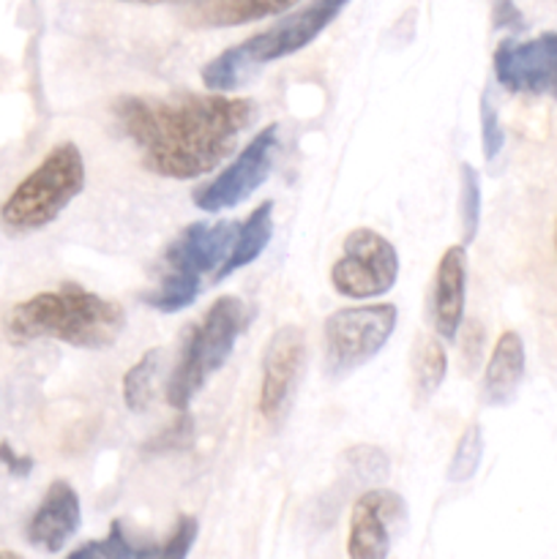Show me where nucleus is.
Segmentation results:
<instances>
[{
  "instance_id": "obj_16",
  "label": "nucleus",
  "mask_w": 557,
  "mask_h": 559,
  "mask_svg": "<svg viewBox=\"0 0 557 559\" xmlns=\"http://www.w3.org/2000/svg\"><path fill=\"white\" fill-rule=\"evenodd\" d=\"M300 0H191L189 25L194 27H238L289 11Z\"/></svg>"
},
{
  "instance_id": "obj_28",
  "label": "nucleus",
  "mask_w": 557,
  "mask_h": 559,
  "mask_svg": "<svg viewBox=\"0 0 557 559\" xmlns=\"http://www.w3.org/2000/svg\"><path fill=\"white\" fill-rule=\"evenodd\" d=\"M123 3H140V5H164V3H191V0H123Z\"/></svg>"
},
{
  "instance_id": "obj_22",
  "label": "nucleus",
  "mask_w": 557,
  "mask_h": 559,
  "mask_svg": "<svg viewBox=\"0 0 557 559\" xmlns=\"http://www.w3.org/2000/svg\"><path fill=\"white\" fill-rule=\"evenodd\" d=\"M459 211H462L464 246L473 243L481 227V180L475 167L462 164V191H459Z\"/></svg>"
},
{
  "instance_id": "obj_27",
  "label": "nucleus",
  "mask_w": 557,
  "mask_h": 559,
  "mask_svg": "<svg viewBox=\"0 0 557 559\" xmlns=\"http://www.w3.org/2000/svg\"><path fill=\"white\" fill-rule=\"evenodd\" d=\"M0 464H5V467H9V473L16 475V478H27L33 469V459L16 453L9 442H0Z\"/></svg>"
},
{
  "instance_id": "obj_21",
  "label": "nucleus",
  "mask_w": 557,
  "mask_h": 559,
  "mask_svg": "<svg viewBox=\"0 0 557 559\" xmlns=\"http://www.w3.org/2000/svg\"><path fill=\"white\" fill-rule=\"evenodd\" d=\"M481 459H484V431L475 424L464 429L457 448H453V456L448 462V480L451 484H467L478 473Z\"/></svg>"
},
{
  "instance_id": "obj_15",
  "label": "nucleus",
  "mask_w": 557,
  "mask_h": 559,
  "mask_svg": "<svg viewBox=\"0 0 557 559\" xmlns=\"http://www.w3.org/2000/svg\"><path fill=\"white\" fill-rule=\"evenodd\" d=\"M524 380V342L517 331L497 338L484 371V402L489 407H508Z\"/></svg>"
},
{
  "instance_id": "obj_7",
  "label": "nucleus",
  "mask_w": 557,
  "mask_h": 559,
  "mask_svg": "<svg viewBox=\"0 0 557 559\" xmlns=\"http://www.w3.org/2000/svg\"><path fill=\"white\" fill-rule=\"evenodd\" d=\"M396 322L399 309L393 304L347 306L333 311L322 328L328 380L339 382L371 364L393 336Z\"/></svg>"
},
{
  "instance_id": "obj_1",
  "label": "nucleus",
  "mask_w": 557,
  "mask_h": 559,
  "mask_svg": "<svg viewBox=\"0 0 557 559\" xmlns=\"http://www.w3.org/2000/svg\"><path fill=\"white\" fill-rule=\"evenodd\" d=\"M134 142L142 167L169 180H194L216 169L251 126L257 104L224 93L123 96L112 107Z\"/></svg>"
},
{
  "instance_id": "obj_24",
  "label": "nucleus",
  "mask_w": 557,
  "mask_h": 559,
  "mask_svg": "<svg viewBox=\"0 0 557 559\" xmlns=\"http://www.w3.org/2000/svg\"><path fill=\"white\" fill-rule=\"evenodd\" d=\"M481 140H484L486 162H495L500 156L502 145H506V131H502L500 115H497V107L491 104L489 91L481 98Z\"/></svg>"
},
{
  "instance_id": "obj_9",
  "label": "nucleus",
  "mask_w": 557,
  "mask_h": 559,
  "mask_svg": "<svg viewBox=\"0 0 557 559\" xmlns=\"http://www.w3.org/2000/svg\"><path fill=\"white\" fill-rule=\"evenodd\" d=\"M278 153V126L271 123L265 129L257 131L244 145V151L235 156V162L227 169L216 175L213 180L202 183L194 189V205L205 213L227 211V207L240 205L249 200L257 189L268 180L271 175L273 162Z\"/></svg>"
},
{
  "instance_id": "obj_14",
  "label": "nucleus",
  "mask_w": 557,
  "mask_h": 559,
  "mask_svg": "<svg viewBox=\"0 0 557 559\" xmlns=\"http://www.w3.org/2000/svg\"><path fill=\"white\" fill-rule=\"evenodd\" d=\"M467 300V249L448 246L431 284V322L442 342H457Z\"/></svg>"
},
{
  "instance_id": "obj_6",
  "label": "nucleus",
  "mask_w": 557,
  "mask_h": 559,
  "mask_svg": "<svg viewBox=\"0 0 557 559\" xmlns=\"http://www.w3.org/2000/svg\"><path fill=\"white\" fill-rule=\"evenodd\" d=\"M246 322H249V311L244 300L235 295H222L213 300L211 309L202 314L197 325L189 328L180 344L178 364L167 380L169 407L183 413L194 402L205 382L229 360Z\"/></svg>"
},
{
  "instance_id": "obj_12",
  "label": "nucleus",
  "mask_w": 557,
  "mask_h": 559,
  "mask_svg": "<svg viewBox=\"0 0 557 559\" xmlns=\"http://www.w3.org/2000/svg\"><path fill=\"white\" fill-rule=\"evenodd\" d=\"M407 524V502L391 489H366L349 511L347 557L382 559Z\"/></svg>"
},
{
  "instance_id": "obj_8",
  "label": "nucleus",
  "mask_w": 557,
  "mask_h": 559,
  "mask_svg": "<svg viewBox=\"0 0 557 559\" xmlns=\"http://www.w3.org/2000/svg\"><path fill=\"white\" fill-rule=\"evenodd\" d=\"M399 278L396 246L377 229L358 227L344 238L342 254L331 267V284L342 298H380Z\"/></svg>"
},
{
  "instance_id": "obj_11",
  "label": "nucleus",
  "mask_w": 557,
  "mask_h": 559,
  "mask_svg": "<svg viewBox=\"0 0 557 559\" xmlns=\"http://www.w3.org/2000/svg\"><path fill=\"white\" fill-rule=\"evenodd\" d=\"M306 364V336L298 325H282L273 331L262 355L260 399L257 407L268 424H282L298 393L300 371Z\"/></svg>"
},
{
  "instance_id": "obj_23",
  "label": "nucleus",
  "mask_w": 557,
  "mask_h": 559,
  "mask_svg": "<svg viewBox=\"0 0 557 559\" xmlns=\"http://www.w3.org/2000/svg\"><path fill=\"white\" fill-rule=\"evenodd\" d=\"M344 464L349 467V473L355 475V480L360 484H377L388 475L391 464H388L386 453L380 448H371V445H358V448H349L344 453Z\"/></svg>"
},
{
  "instance_id": "obj_29",
  "label": "nucleus",
  "mask_w": 557,
  "mask_h": 559,
  "mask_svg": "<svg viewBox=\"0 0 557 559\" xmlns=\"http://www.w3.org/2000/svg\"><path fill=\"white\" fill-rule=\"evenodd\" d=\"M555 243H557V227H555Z\"/></svg>"
},
{
  "instance_id": "obj_13",
  "label": "nucleus",
  "mask_w": 557,
  "mask_h": 559,
  "mask_svg": "<svg viewBox=\"0 0 557 559\" xmlns=\"http://www.w3.org/2000/svg\"><path fill=\"white\" fill-rule=\"evenodd\" d=\"M82 506L80 495L69 480H52L44 491V500L33 511L31 522L25 527V538L33 549H42L47 555H58L66 549L71 538L80 533Z\"/></svg>"
},
{
  "instance_id": "obj_5",
  "label": "nucleus",
  "mask_w": 557,
  "mask_h": 559,
  "mask_svg": "<svg viewBox=\"0 0 557 559\" xmlns=\"http://www.w3.org/2000/svg\"><path fill=\"white\" fill-rule=\"evenodd\" d=\"M238 222L189 224L178 238L164 251L162 273H158V287L147 295V304L162 314L183 311L202 293L205 276L216 282L218 267L227 260L229 249L235 243Z\"/></svg>"
},
{
  "instance_id": "obj_25",
  "label": "nucleus",
  "mask_w": 557,
  "mask_h": 559,
  "mask_svg": "<svg viewBox=\"0 0 557 559\" xmlns=\"http://www.w3.org/2000/svg\"><path fill=\"white\" fill-rule=\"evenodd\" d=\"M197 533H200V522L194 516H180L178 527H175L173 538L162 546L164 559H183L194 546Z\"/></svg>"
},
{
  "instance_id": "obj_17",
  "label": "nucleus",
  "mask_w": 557,
  "mask_h": 559,
  "mask_svg": "<svg viewBox=\"0 0 557 559\" xmlns=\"http://www.w3.org/2000/svg\"><path fill=\"white\" fill-rule=\"evenodd\" d=\"M273 238V202L265 200L238 224V233H235V243L229 249L227 260L218 267L216 282H224L227 276H233L240 267L251 265L262 251L268 249Z\"/></svg>"
},
{
  "instance_id": "obj_20",
  "label": "nucleus",
  "mask_w": 557,
  "mask_h": 559,
  "mask_svg": "<svg viewBox=\"0 0 557 559\" xmlns=\"http://www.w3.org/2000/svg\"><path fill=\"white\" fill-rule=\"evenodd\" d=\"M71 559H80V557H104V559H153V557H162V546H153V544H134V540L126 535L123 522L115 519L109 524V535L104 540H93V544L80 546L69 555Z\"/></svg>"
},
{
  "instance_id": "obj_19",
  "label": "nucleus",
  "mask_w": 557,
  "mask_h": 559,
  "mask_svg": "<svg viewBox=\"0 0 557 559\" xmlns=\"http://www.w3.org/2000/svg\"><path fill=\"white\" fill-rule=\"evenodd\" d=\"M164 366V349L153 347L126 371L123 377V404L131 413H145L151 409L153 396H156L158 388V374H162Z\"/></svg>"
},
{
  "instance_id": "obj_2",
  "label": "nucleus",
  "mask_w": 557,
  "mask_h": 559,
  "mask_svg": "<svg viewBox=\"0 0 557 559\" xmlns=\"http://www.w3.org/2000/svg\"><path fill=\"white\" fill-rule=\"evenodd\" d=\"M123 328L126 309L118 300L91 293L74 282L31 295L11 306L3 317V331L11 344L52 338L76 349H107L118 342Z\"/></svg>"
},
{
  "instance_id": "obj_10",
  "label": "nucleus",
  "mask_w": 557,
  "mask_h": 559,
  "mask_svg": "<svg viewBox=\"0 0 557 559\" xmlns=\"http://www.w3.org/2000/svg\"><path fill=\"white\" fill-rule=\"evenodd\" d=\"M495 76L508 93L557 98V31L528 41L502 38L495 49Z\"/></svg>"
},
{
  "instance_id": "obj_26",
  "label": "nucleus",
  "mask_w": 557,
  "mask_h": 559,
  "mask_svg": "<svg viewBox=\"0 0 557 559\" xmlns=\"http://www.w3.org/2000/svg\"><path fill=\"white\" fill-rule=\"evenodd\" d=\"M495 27L497 31L508 33L524 31V16L522 11L513 5V0H495Z\"/></svg>"
},
{
  "instance_id": "obj_4",
  "label": "nucleus",
  "mask_w": 557,
  "mask_h": 559,
  "mask_svg": "<svg viewBox=\"0 0 557 559\" xmlns=\"http://www.w3.org/2000/svg\"><path fill=\"white\" fill-rule=\"evenodd\" d=\"M85 158L74 142H58L0 205V224L11 235L49 227L85 189Z\"/></svg>"
},
{
  "instance_id": "obj_3",
  "label": "nucleus",
  "mask_w": 557,
  "mask_h": 559,
  "mask_svg": "<svg viewBox=\"0 0 557 559\" xmlns=\"http://www.w3.org/2000/svg\"><path fill=\"white\" fill-rule=\"evenodd\" d=\"M347 3L349 0H311L304 9L282 16L268 31L224 49L218 58L202 66V82H205L208 91L216 93H229L235 87L246 85L262 66L309 47L342 14V9Z\"/></svg>"
},
{
  "instance_id": "obj_18",
  "label": "nucleus",
  "mask_w": 557,
  "mask_h": 559,
  "mask_svg": "<svg viewBox=\"0 0 557 559\" xmlns=\"http://www.w3.org/2000/svg\"><path fill=\"white\" fill-rule=\"evenodd\" d=\"M448 371V353L437 336H420L413 349V391L420 404L440 391Z\"/></svg>"
}]
</instances>
